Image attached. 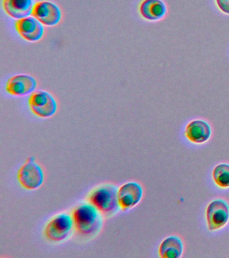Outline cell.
I'll return each mask as SVG.
<instances>
[{"mask_svg":"<svg viewBox=\"0 0 229 258\" xmlns=\"http://www.w3.org/2000/svg\"><path fill=\"white\" fill-rule=\"evenodd\" d=\"M102 214L89 203H82L72 212L74 227L78 235L90 237L96 235L102 227Z\"/></svg>","mask_w":229,"mask_h":258,"instance_id":"1","label":"cell"},{"mask_svg":"<svg viewBox=\"0 0 229 258\" xmlns=\"http://www.w3.org/2000/svg\"><path fill=\"white\" fill-rule=\"evenodd\" d=\"M118 188L113 185H100L93 189L87 197V201L105 217L117 213L120 209Z\"/></svg>","mask_w":229,"mask_h":258,"instance_id":"2","label":"cell"},{"mask_svg":"<svg viewBox=\"0 0 229 258\" xmlns=\"http://www.w3.org/2000/svg\"><path fill=\"white\" fill-rule=\"evenodd\" d=\"M74 222L72 215L63 213L50 220L44 229V235L48 241L59 243L67 239L73 231Z\"/></svg>","mask_w":229,"mask_h":258,"instance_id":"3","label":"cell"},{"mask_svg":"<svg viewBox=\"0 0 229 258\" xmlns=\"http://www.w3.org/2000/svg\"><path fill=\"white\" fill-rule=\"evenodd\" d=\"M17 179L21 186L27 190H35L43 185L45 175L41 165L35 162L34 157H29L18 171Z\"/></svg>","mask_w":229,"mask_h":258,"instance_id":"4","label":"cell"},{"mask_svg":"<svg viewBox=\"0 0 229 258\" xmlns=\"http://www.w3.org/2000/svg\"><path fill=\"white\" fill-rule=\"evenodd\" d=\"M29 105L31 112L41 118H49L57 112L58 104L53 95L46 91H37L30 96Z\"/></svg>","mask_w":229,"mask_h":258,"instance_id":"5","label":"cell"},{"mask_svg":"<svg viewBox=\"0 0 229 258\" xmlns=\"http://www.w3.org/2000/svg\"><path fill=\"white\" fill-rule=\"evenodd\" d=\"M31 15L43 25H57L61 20L62 13L59 6L49 1L38 2L34 5Z\"/></svg>","mask_w":229,"mask_h":258,"instance_id":"6","label":"cell"},{"mask_svg":"<svg viewBox=\"0 0 229 258\" xmlns=\"http://www.w3.org/2000/svg\"><path fill=\"white\" fill-rule=\"evenodd\" d=\"M206 218L210 231L221 229L228 221V204L221 199L211 202L207 208Z\"/></svg>","mask_w":229,"mask_h":258,"instance_id":"7","label":"cell"},{"mask_svg":"<svg viewBox=\"0 0 229 258\" xmlns=\"http://www.w3.org/2000/svg\"><path fill=\"white\" fill-rule=\"evenodd\" d=\"M37 86V80L31 75H16L8 80L6 90L12 96H22L31 94Z\"/></svg>","mask_w":229,"mask_h":258,"instance_id":"8","label":"cell"},{"mask_svg":"<svg viewBox=\"0 0 229 258\" xmlns=\"http://www.w3.org/2000/svg\"><path fill=\"white\" fill-rule=\"evenodd\" d=\"M15 28L19 35L29 42L39 41L44 34L43 24L32 16L18 20Z\"/></svg>","mask_w":229,"mask_h":258,"instance_id":"9","label":"cell"},{"mask_svg":"<svg viewBox=\"0 0 229 258\" xmlns=\"http://www.w3.org/2000/svg\"><path fill=\"white\" fill-rule=\"evenodd\" d=\"M143 190L137 182L124 183L118 190V203L122 211H127L135 207L141 201Z\"/></svg>","mask_w":229,"mask_h":258,"instance_id":"10","label":"cell"},{"mask_svg":"<svg viewBox=\"0 0 229 258\" xmlns=\"http://www.w3.org/2000/svg\"><path fill=\"white\" fill-rule=\"evenodd\" d=\"M33 0H3V7L10 17L15 19L28 17L32 14L34 7Z\"/></svg>","mask_w":229,"mask_h":258,"instance_id":"11","label":"cell"},{"mask_svg":"<svg viewBox=\"0 0 229 258\" xmlns=\"http://www.w3.org/2000/svg\"><path fill=\"white\" fill-rule=\"evenodd\" d=\"M210 126L202 120L193 121L186 127V137L192 142L196 143L206 142L210 138Z\"/></svg>","mask_w":229,"mask_h":258,"instance_id":"12","label":"cell"},{"mask_svg":"<svg viewBox=\"0 0 229 258\" xmlns=\"http://www.w3.org/2000/svg\"><path fill=\"white\" fill-rule=\"evenodd\" d=\"M140 13L148 20H157L164 17L166 6L162 0H143L140 5Z\"/></svg>","mask_w":229,"mask_h":258,"instance_id":"13","label":"cell"},{"mask_svg":"<svg viewBox=\"0 0 229 258\" xmlns=\"http://www.w3.org/2000/svg\"><path fill=\"white\" fill-rule=\"evenodd\" d=\"M183 253V243L177 237H170L161 244L159 253L162 258H178Z\"/></svg>","mask_w":229,"mask_h":258,"instance_id":"14","label":"cell"},{"mask_svg":"<svg viewBox=\"0 0 229 258\" xmlns=\"http://www.w3.org/2000/svg\"><path fill=\"white\" fill-rule=\"evenodd\" d=\"M213 178L216 185L222 188L229 187V165L220 164L213 171Z\"/></svg>","mask_w":229,"mask_h":258,"instance_id":"15","label":"cell"},{"mask_svg":"<svg viewBox=\"0 0 229 258\" xmlns=\"http://www.w3.org/2000/svg\"><path fill=\"white\" fill-rule=\"evenodd\" d=\"M216 3L222 12L229 14V0H216Z\"/></svg>","mask_w":229,"mask_h":258,"instance_id":"16","label":"cell"}]
</instances>
